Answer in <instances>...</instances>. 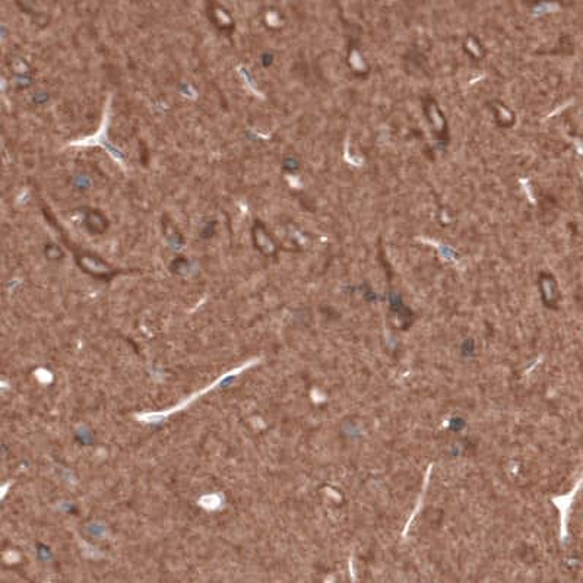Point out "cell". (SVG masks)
<instances>
[{
  "mask_svg": "<svg viewBox=\"0 0 583 583\" xmlns=\"http://www.w3.org/2000/svg\"><path fill=\"white\" fill-rule=\"evenodd\" d=\"M255 363H258V360H253V361H249V363H246L244 366H241V367H237V368H234V370H231V371H228V373H225V374H222L219 379H216L214 383H211L209 386H206L205 389H202V390H199V392H196V393H193L192 396H189L186 401H183L181 404H178L177 407H174V408H171V410H167V411H162V412H152V414H142V415H138V418L141 420V421H144V423H158V421H161L162 418H165V417H168V415H171V414H174V412H178V411H181V410H184L186 407H189L196 398H199L200 395H205L206 392H209V390H212V389H215L218 385H221L227 377H230V376H236V374H238V373H241V371H244L246 368H249L250 366H253Z\"/></svg>",
  "mask_w": 583,
  "mask_h": 583,
  "instance_id": "cell-1",
  "label": "cell"
}]
</instances>
